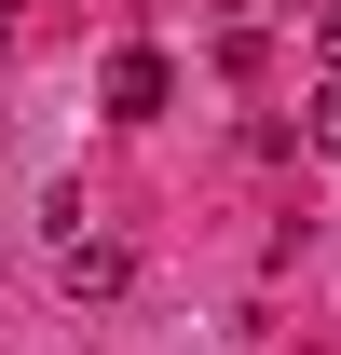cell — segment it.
<instances>
[{"mask_svg": "<svg viewBox=\"0 0 341 355\" xmlns=\"http://www.w3.org/2000/svg\"><path fill=\"white\" fill-rule=\"evenodd\" d=\"M55 287H69V301H123V287H137V260L110 246V232H82V219H69V232H55Z\"/></svg>", "mask_w": 341, "mask_h": 355, "instance_id": "cell-1", "label": "cell"}, {"mask_svg": "<svg viewBox=\"0 0 341 355\" xmlns=\"http://www.w3.org/2000/svg\"><path fill=\"white\" fill-rule=\"evenodd\" d=\"M96 96H110V123H164V96H177V69H164L150 42H123L110 69H96Z\"/></svg>", "mask_w": 341, "mask_h": 355, "instance_id": "cell-2", "label": "cell"}, {"mask_svg": "<svg viewBox=\"0 0 341 355\" xmlns=\"http://www.w3.org/2000/svg\"><path fill=\"white\" fill-rule=\"evenodd\" d=\"M300 150H341V69L314 83V110H300Z\"/></svg>", "mask_w": 341, "mask_h": 355, "instance_id": "cell-3", "label": "cell"}, {"mask_svg": "<svg viewBox=\"0 0 341 355\" xmlns=\"http://www.w3.org/2000/svg\"><path fill=\"white\" fill-rule=\"evenodd\" d=\"M314 14H341V0H314Z\"/></svg>", "mask_w": 341, "mask_h": 355, "instance_id": "cell-4", "label": "cell"}, {"mask_svg": "<svg viewBox=\"0 0 341 355\" xmlns=\"http://www.w3.org/2000/svg\"><path fill=\"white\" fill-rule=\"evenodd\" d=\"M0 28H14V14H0Z\"/></svg>", "mask_w": 341, "mask_h": 355, "instance_id": "cell-5", "label": "cell"}]
</instances>
